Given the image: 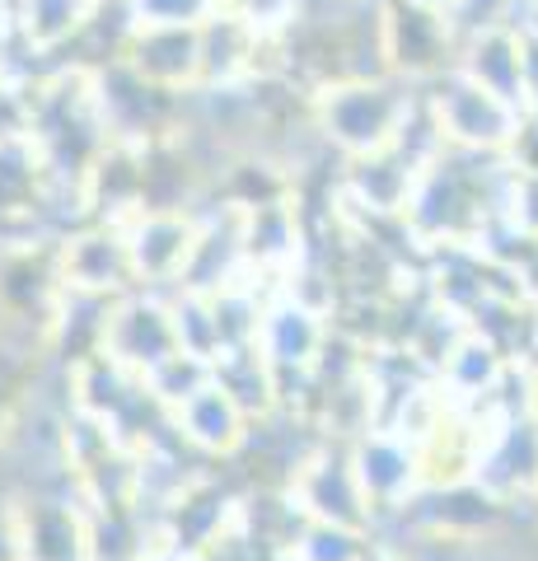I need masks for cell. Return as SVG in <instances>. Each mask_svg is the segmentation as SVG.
<instances>
[{
  "label": "cell",
  "instance_id": "obj_4",
  "mask_svg": "<svg viewBox=\"0 0 538 561\" xmlns=\"http://www.w3.org/2000/svg\"><path fill=\"white\" fill-rule=\"evenodd\" d=\"M103 225H117V230L127 234L136 280H150V286L179 280L183 286V272H187V262H193L202 220L183 216V210H131V216L103 220Z\"/></svg>",
  "mask_w": 538,
  "mask_h": 561
},
{
  "label": "cell",
  "instance_id": "obj_9",
  "mask_svg": "<svg viewBox=\"0 0 538 561\" xmlns=\"http://www.w3.org/2000/svg\"><path fill=\"white\" fill-rule=\"evenodd\" d=\"M99 0H20V10H14V24H20L24 43L28 47H57L66 43L71 33H80L84 24H90Z\"/></svg>",
  "mask_w": 538,
  "mask_h": 561
},
{
  "label": "cell",
  "instance_id": "obj_8",
  "mask_svg": "<svg viewBox=\"0 0 538 561\" xmlns=\"http://www.w3.org/2000/svg\"><path fill=\"white\" fill-rule=\"evenodd\" d=\"M169 421L193 449L230 459V454H239L249 445V421L253 416L239 408V402L230 398V389H220L216 375H211V383H202L193 398L179 402V408L169 412Z\"/></svg>",
  "mask_w": 538,
  "mask_h": 561
},
{
  "label": "cell",
  "instance_id": "obj_5",
  "mask_svg": "<svg viewBox=\"0 0 538 561\" xmlns=\"http://www.w3.org/2000/svg\"><path fill=\"white\" fill-rule=\"evenodd\" d=\"M519 108L506 103L501 94H492L488 84H478L473 76H449V84H440L436 94V127L440 136L459 140L468 150H482V146H511L515 131H519Z\"/></svg>",
  "mask_w": 538,
  "mask_h": 561
},
{
  "label": "cell",
  "instance_id": "obj_7",
  "mask_svg": "<svg viewBox=\"0 0 538 561\" xmlns=\"http://www.w3.org/2000/svg\"><path fill=\"white\" fill-rule=\"evenodd\" d=\"M352 468L356 482L366 491L370 511H398L408 505V496L422 486V472H416V454L398 431L375 426L352 445Z\"/></svg>",
  "mask_w": 538,
  "mask_h": 561
},
{
  "label": "cell",
  "instance_id": "obj_2",
  "mask_svg": "<svg viewBox=\"0 0 538 561\" xmlns=\"http://www.w3.org/2000/svg\"><path fill=\"white\" fill-rule=\"evenodd\" d=\"M108 360H117L127 375L146 379L154 365L173 351H183L179 337V319H173V305H160L150 295H136V300H108V313L99 319V346Z\"/></svg>",
  "mask_w": 538,
  "mask_h": 561
},
{
  "label": "cell",
  "instance_id": "obj_1",
  "mask_svg": "<svg viewBox=\"0 0 538 561\" xmlns=\"http://www.w3.org/2000/svg\"><path fill=\"white\" fill-rule=\"evenodd\" d=\"M309 99H314L319 131L337 140L352 160L398 146L412 117V94H398L385 80H342Z\"/></svg>",
  "mask_w": 538,
  "mask_h": 561
},
{
  "label": "cell",
  "instance_id": "obj_6",
  "mask_svg": "<svg viewBox=\"0 0 538 561\" xmlns=\"http://www.w3.org/2000/svg\"><path fill=\"white\" fill-rule=\"evenodd\" d=\"M57 272H61V286L80 295V300H117L127 290V280H136L127 234L103 220L94 230L71 234L57 249Z\"/></svg>",
  "mask_w": 538,
  "mask_h": 561
},
{
  "label": "cell",
  "instance_id": "obj_3",
  "mask_svg": "<svg viewBox=\"0 0 538 561\" xmlns=\"http://www.w3.org/2000/svg\"><path fill=\"white\" fill-rule=\"evenodd\" d=\"M123 70L160 94H197L202 90V24H131L123 51Z\"/></svg>",
  "mask_w": 538,
  "mask_h": 561
}]
</instances>
